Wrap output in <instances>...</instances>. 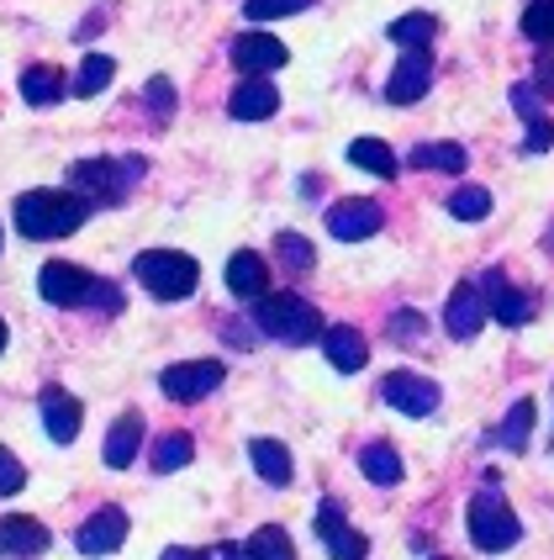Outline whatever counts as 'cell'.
I'll use <instances>...</instances> for the list:
<instances>
[{
    "mask_svg": "<svg viewBox=\"0 0 554 560\" xmlns=\"http://www.w3.org/2000/svg\"><path fill=\"white\" fill-rule=\"evenodd\" d=\"M322 354H328V365L339 375H354L369 365V343L359 328H349V323H339V328H328L322 334Z\"/></svg>",
    "mask_w": 554,
    "mask_h": 560,
    "instance_id": "17",
    "label": "cell"
},
{
    "mask_svg": "<svg viewBox=\"0 0 554 560\" xmlns=\"http://www.w3.org/2000/svg\"><path fill=\"white\" fill-rule=\"evenodd\" d=\"M227 59H233V69H244V74H275V69H285V43H280L275 32L264 27H248L233 37V48H227Z\"/></svg>",
    "mask_w": 554,
    "mask_h": 560,
    "instance_id": "9",
    "label": "cell"
},
{
    "mask_svg": "<svg viewBox=\"0 0 554 560\" xmlns=\"http://www.w3.org/2000/svg\"><path fill=\"white\" fill-rule=\"evenodd\" d=\"M433 37H438V16L433 11H406L391 22V43H397L401 54H412V48H433Z\"/></svg>",
    "mask_w": 554,
    "mask_h": 560,
    "instance_id": "27",
    "label": "cell"
},
{
    "mask_svg": "<svg viewBox=\"0 0 554 560\" xmlns=\"http://www.w3.org/2000/svg\"><path fill=\"white\" fill-rule=\"evenodd\" d=\"M248 466L264 476V487H291V476H296L291 450L280 439H248Z\"/></svg>",
    "mask_w": 554,
    "mask_h": 560,
    "instance_id": "21",
    "label": "cell"
},
{
    "mask_svg": "<svg viewBox=\"0 0 554 560\" xmlns=\"http://www.w3.org/2000/svg\"><path fill=\"white\" fill-rule=\"evenodd\" d=\"M359 470H365V481H375V487H397L401 476H406L401 455L391 450V444H380V439L359 450Z\"/></svg>",
    "mask_w": 554,
    "mask_h": 560,
    "instance_id": "26",
    "label": "cell"
},
{
    "mask_svg": "<svg viewBox=\"0 0 554 560\" xmlns=\"http://www.w3.org/2000/svg\"><path fill=\"white\" fill-rule=\"evenodd\" d=\"M550 249H554V233H550Z\"/></svg>",
    "mask_w": 554,
    "mask_h": 560,
    "instance_id": "44",
    "label": "cell"
},
{
    "mask_svg": "<svg viewBox=\"0 0 554 560\" xmlns=\"http://www.w3.org/2000/svg\"><path fill=\"white\" fill-rule=\"evenodd\" d=\"M317 539H322V545H328V550H333V556H369V539L359 529H354V524H349V518H343L339 513V502H322V508H317Z\"/></svg>",
    "mask_w": 554,
    "mask_h": 560,
    "instance_id": "15",
    "label": "cell"
},
{
    "mask_svg": "<svg viewBox=\"0 0 554 560\" xmlns=\"http://www.w3.org/2000/svg\"><path fill=\"white\" fill-rule=\"evenodd\" d=\"M37 291H43V302H54V307H91L95 276H85V270L69 265V259H54V265L37 270Z\"/></svg>",
    "mask_w": 554,
    "mask_h": 560,
    "instance_id": "11",
    "label": "cell"
},
{
    "mask_svg": "<svg viewBox=\"0 0 554 560\" xmlns=\"http://www.w3.org/2000/svg\"><path fill=\"white\" fill-rule=\"evenodd\" d=\"M275 259H280V270H291V276H307L311 265H317V249H311L302 233L280 228V233H275Z\"/></svg>",
    "mask_w": 554,
    "mask_h": 560,
    "instance_id": "31",
    "label": "cell"
},
{
    "mask_svg": "<svg viewBox=\"0 0 554 560\" xmlns=\"http://www.w3.org/2000/svg\"><path fill=\"white\" fill-rule=\"evenodd\" d=\"M486 323H492V296H486L481 276L460 280V285L449 291V302H444V328H449V339L470 343L481 328H486Z\"/></svg>",
    "mask_w": 554,
    "mask_h": 560,
    "instance_id": "6",
    "label": "cell"
},
{
    "mask_svg": "<svg viewBox=\"0 0 554 560\" xmlns=\"http://www.w3.org/2000/svg\"><path fill=\"white\" fill-rule=\"evenodd\" d=\"M95 212V201L85 190H22L16 196V207H11V222H16V233L32 238V244H48V238H69V233H80L85 218Z\"/></svg>",
    "mask_w": 554,
    "mask_h": 560,
    "instance_id": "1",
    "label": "cell"
},
{
    "mask_svg": "<svg viewBox=\"0 0 554 560\" xmlns=\"http://www.w3.org/2000/svg\"><path fill=\"white\" fill-rule=\"evenodd\" d=\"M528 434H533V402H528V397H518V402L502 412V423H496L492 434H486V444L507 450V455H523V450H528Z\"/></svg>",
    "mask_w": 554,
    "mask_h": 560,
    "instance_id": "22",
    "label": "cell"
},
{
    "mask_svg": "<svg viewBox=\"0 0 554 560\" xmlns=\"http://www.w3.org/2000/svg\"><path fill=\"white\" fill-rule=\"evenodd\" d=\"M111 80H117V59H106V54H85V59H80V74H74V85H69V91L80 95V101H91V95H101Z\"/></svg>",
    "mask_w": 554,
    "mask_h": 560,
    "instance_id": "29",
    "label": "cell"
},
{
    "mask_svg": "<svg viewBox=\"0 0 554 560\" xmlns=\"http://www.w3.org/2000/svg\"><path fill=\"white\" fill-rule=\"evenodd\" d=\"M380 222H386V212H380V201H369V196H349V201H333V207H328V233H333L339 244H365V238L380 233Z\"/></svg>",
    "mask_w": 554,
    "mask_h": 560,
    "instance_id": "10",
    "label": "cell"
},
{
    "mask_svg": "<svg viewBox=\"0 0 554 560\" xmlns=\"http://www.w3.org/2000/svg\"><path fill=\"white\" fill-rule=\"evenodd\" d=\"M196 460V439L190 434H158L154 439V450H149V466L158 470V476H169V470H180V466H190Z\"/></svg>",
    "mask_w": 554,
    "mask_h": 560,
    "instance_id": "28",
    "label": "cell"
},
{
    "mask_svg": "<svg viewBox=\"0 0 554 560\" xmlns=\"http://www.w3.org/2000/svg\"><path fill=\"white\" fill-rule=\"evenodd\" d=\"M449 218H460V222H481V218H492V190H481V186H460L455 196H449Z\"/></svg>",
    "mask_w": 554,
    "mask_h": 560,
    "instance_id": "33",
    "label": "cell"
},
{
    "mask_svg": "<svg viewBox=\"0 0 554 560\" xmlns=\"http://www.w3.org/2000/svg\"><path fill=\"white\" fill-rule=\"evenodd\" d=\"M386 334H391V343H417L423 334H428V317L417 307H401L391 323H386Z\"/></svg>",
    "mask_w": 554,
    "mask_h": 560,
    "instance_id": "36",
    "label": "cell"
},
{
    "mask_svg": "<svg viewBox=\"0 0 554 560\" xmlns=\"http://www.w3.org/2000/svg\"><path fill=\"white\" fill-rule=\"evenodd\" d=\"M22 487H27V466L5 450V455H0V492H5V498H16Z\"/></svg>",
    "mask_w": 554,
    "mask_h": 560,
    "instance_id": "38",
    "label": "cell"
},
{
    "mask_svg": "<svg viewBox=\"0 0 554 560\" xmlns=\"http://www.w3.org/2000/svg\"><path fill=\"white\" fill-rule=\"evenodd\" d=\"M0 550H5V556H43V550H48V529H43L37 518L11 513V518L0 524Z\"/></svg>",
    "mask_w": 554,
    "mask_h": 560,
    "instance_id": "24",
    "label": "cell"
},
{
    "mask_svg": "<svg viewBox=\"0 0 554 560\" xmlns=\"http://www.w3.org/2000/svg\"><path fill=\"white\" fill-rule=\"evenodd\" d=\"M74 545H80V556H111V550H122L127 545V513L122 508H95L91 518L80 524Z\"/></svg>",
    "mask_w": 554,
    "mask_h": 560,
    "instance_id": "13",
    "label": "cell"
},
{
    "mask_svg": "<svg viewBox=\"0 0 554 560\" xmlns=\"http://www.w3.org/2000/svg\"><path fill=\"white\" fill-rule=\"evenodd\" d=\"M227 291L244 296V302H259V296L270 291V265H264V254H254V249L233 254V259H227Z\"/></svg>",
    "mask_w": 554,
    "mask_h": 560,
    "instance_id": "20",
    "label": "cell"
},
{
    "mask_svg": "<svg viewBox=\"0 0 554 560\" xmlns=\"http://www.w3.org/2000/svg\"><path fill=\"white\" fill-rule=\"evenodd\" d=\"M132 276L154 302H185L201 285V265L180 249H143L132 259Z\"/></svg>",
    "mask_w": 554,
    "mask_h": 560,
    "instance_id": "4",
    "label": "cell"
},
{
    "mask_svg": "<svg viewBox=\"0 0 554 560\" xmlns=\"http://www.w3.org/2000/svg\"><path fill=\"white\" fill-rule=\"evenodd\" d=\"M481 285H486V296H492V317H496V323L523 328L528 317H533V296H528V291H518V285H507V276H502V270H486V276H481Z\"/></svg>",
    "mask_w": 554,
    "mask_h": 560,
    "instance_id": "16",
    "label": "cell"
},
{
    "mask_svg": "<svg viewBox=\"0 0 554 560\" xmlns=\"http://www.w3.org/2000/svg\"><path fill=\"white\" fill-rule=\"evenodd\" d=\"M244 556H270V560H291L296 556V545H291V534L280 529V524H264V529H254L244 539Z\"/></svg>",
    "mask_w": 554,
    "mask_h": 560,
    "instance_id": "32",
    "label": "cell"
},
{
    "mask_svg": "<svg viewBox=\"0 0 554 560\" xmlns=\"http://www.w3.org/2000/svg\"><path fill=\"white\" fill-rule=\"evenodd\" d=\"M80 418H85V412H80V402H74L63 386H48V392H43V429H48L54 444H74V439H80Z\"/></svg>",
    "mask_w": 554,
    "mask_h": 560,
    "instance_id": "19",
    "label": "cell"
},
{
    "mask_svg": "<svg viewBox=\"0 0 554 560\" xmlns=\"http://www.w3.org/2000/svg\"><path fill=\"white\" fill-rule=\"evenodd\" d=\"M222 375H227L222 360H180V365H169V371L158 375V392L169 402H201V397H212L216 386H222Z\"/></svg>",
    "mask_w": 554,
    "mask_h": 560,
    "instance_id": "8",
    "label": "cell"
},
{
    "mask_svg": "<svg viewBox=\"0 0 554 560\" xmlns=\"http://www.w3.org/2000/svg\"><path fill=\"white\" fill-rule=\"evenodd\" d=\"M523 37L528 43H554V0H528Z\"/></svg>",
    "mask_w": 554,
    "mask_h": 560,
    "instance_id": "34",
    "label": "cell"
},
{
    "mask_svg": "<svg viewBox=\"0 0 554 560\" xmlns=\"http://www.w3.org/2000/svg\"><path fill=\"white\" fill-rule=\"evenodd\" d=\"M248 323L264 334V339L275 343H291V349H302V343H322V312L311 307L307 296H296V291H264L259 302H248Z\"/></svg>",
    "mask_w": 554,
    "mask_h": 560,
    "instance_id": "2",
    "label": "cell"
},
{
    "mask_svg": "<svg viewBox=\"0 0 554 560\" xmlns=\"http://www.w3.org/2000/svg\"><path fill=\"white\" fill-rule=\"evenodd\" d=\"M91 307H101V312H122V291H117V285H106V280H95Z\"/></svg>",
    "mask_w": 554,
    "mask_h": 560,
    "instance_id": "42",
    "label": "cell"
},
{
    "mask_svg": "<svg viewBox=\"0 0 554 560\" xmlns=\"http://www.w3.org/2000/svg\"><path fill=\"white\" fill-rule=\"evenodd\" d=\"M317 0H244V22H275V16H291V11H307Z\"/></svg>",
    "mask_w": 554,
    "mask_h": 560,
    "instance_id": "35",
    "label": "cell"
},
{
    "mask_svg": "<svg viewBox=\"0 0 554 560\" xmlns=\"http://www.w3.org/2000/svg\"><path fill=\"white\" fill-rule=\"evenodd\" d=\"M380 402L397 407L401 418H433L438 402H444V392H438V381H428L417 371H391L380 381Z\"/></svg>",
    "mask_w": 554,
    "mask_h": 560,
    "instance_id": "7",
    "label": "cell"
},
{
    "mask_svg": "<svg viewBox=\"0 0 554 560\" xmlns=\"http://www.w3.org/2000/svg\"><path fill=\"white\" fill-rule=\"evenodd\" d=\"M554 143V122L550 117H539V122H528V138H523V154H544Z\"/></svg>",
    "mask_w": 554,
    "mask_h": 560,
    "instance_id": "41",
    "label": "cell"
},
{
    "mask_svg": "<svg viewBox=\"0 0 554 560\" xmlns=\"http://www.w3.org/2000/svg\"><path fill=\"white\" fill-rule=\"evenodd\" d=\"M149 117H154L158 127L169 122V117H175V85H169V80H164V74H154V80H149Z\"/></svg>",
    "mask_w": 554,
    "mask_h": 560,
    "instance_id": "37",
    "label": "cell"
},
{
    "mask_svg": "<svg viewBox=\"0 0 554 560\" xmlns=\"http://www.w3.org/2000/svg\"><path fill=\"white\" fill-rule=\"evenodd\" d=\"M464 154L460 143H423V149H412V170H444V175H464Z\"/></svg>",
    "mask_w": 554,
    "mask_h": 560,
    "instance_id": "30",
    "label": "cell"
},
{
    "mask_svg": "<svg viewBox=\"0 0 554 560\" xmlns=\"http://www.w3.org/2000/svg\"><path fill=\"white\" fill-rule=\"evenodd\" d=\"M533 85L544 95H554V43H539V59H533Z\"/></svg>",
    "mask_w": 554,
    "mask_h": 560,
    "instance_id": "40",
    "label": "cell"
},
{
    "mask_svg": "<svg viewBox=\"0 0 554 560\" xmlns=\"http://www.w3.org/2000/svg\"><path fill=\"white\" fill-rule=\"evenodd\" d=\"M343 154H349V164H359V170L380 175V180H397V170H401V159L391 154V143H380V138H354Z\"/></svg>",
    "mask_w": 554,
    "mask_h": 560,
    "instance_id": "25",
    "label": "cell"
},
{
    "mask_svg": "<svg viewBox=\"0 0 554 560\" xmlns=\"http://www.w3.org/2000/svg\"><path fill=\"white\" fill-rule=\"evenodd\" d=\"M227 112H233L238 122H270L280 112V91L270 85V74H248L244 85L227 95Z\"/></svg>",
    "mask_w": 554,
    "mask_h": 560,
    "instance_id": "14",
    "label": "cell"
},
{
    "mask_svg": "<svg viewBox=\"0 0 554 560\" xmlns=\"http://www.w3.org/2000/svg\"><path fill=\"white\" fill-rule=\"evenodd\" d=\"M464 534H470V545L486 550V556H502V550H512V545L523 539V518L507 508V492H502L496 470H486V487L464 508Z\"/></svg>",
    "mask_w": 554,
    "mask_h": 560,
    "instance_id": "3",
    "label": "cell"
},
{
    "mask_svg": "<svg viewBox=\"0 0 554 560\" xmlns=\"http://www.w3.org/2000/svg\"><path fill=\"white\" fill-rule=\"evenodd\" d=\"M16 91H22L27 106H59L69 85H63V74L54 69V63H27L22 80H16Z\"/></svg>",
    "mask_w": 554,
    "mask_h": 560,
    "instance_id": "23",
    "label": "cell"
},
{
    "mask_svg": "<svg viewBox=\"0 0 554 560\" xmlns=\"http://www.w3.org/2000/svg\"><path fill=\"white\" fill-rule=\"evenodd\" d=\"M143 439H149V423H143V412H122L111 429H106V466L111 470H127L138 460V450H143Z\"/></svg>",
    "mask_w": 554,
    "mask_h": 560,
    "instance_id": "18",
    "label": "cell"
},
{
    "mask_svg": "<svg viewBox=\"0 0 554 560\" xmlns=\"http://www.w3.org/2000/svg\"><path fill=\"white\" fill-rule=\"evenodd\" d=\"M433 91V59L428 48H412V54H401L391 63V80H386V101L391 106H412V101H423Z\"/></svg>",
    "mask_w": 554,
    "mask_h": 560,
    "instance_id": "12",
    "label": "cell"
},
{
    "mask_svg": "<svg viewBox=\"0 0 554 560\" xmlns=\"http://www.w3.org/2000/svg\"><path fill=\"white\" fill-rule=\"evenodd\" d=\"M254 334H259V328H254ZM254 334H248L244 323H233V328H227V343H233V349H248V343H254Z\"/></svg>",
    "mask_w": 554,
    "mask_h": 560,
    "instance_id": "43",
    "label": "cell"
},
{
    "mask_svg": "<svg viewBox=\"0 0 554 560\" xmlns=\"http://www.w3.org/2000/svg\"><path fill=\"white\" fill-rule=\"evenodd\" d=\"M143 159L127 154V159H80V164H69V186L85 190L95 207H117L127 201V190L143 180Z\"/></svg>",
    "mask_w": 554,
    "mask_h": 560,
    "instance_id": "5",
    "label": "cell"
},
{
    "mask_svg": "<svg viewBox=\"0 0 554 560\" xmlns=\"http://www.w3.org/2000/svg\"><path fill=\"white\" fill-rule=\"evenodd\" d=\"M539 85H512V95H507V101H512V112H518V117H523V122H539V117H544V112H539Z\"/></svg>",
    "mask_w": 554,
    "mask_h": 560,
    "instance_id": "39",
    "label": "cell"
}]
</instances>
